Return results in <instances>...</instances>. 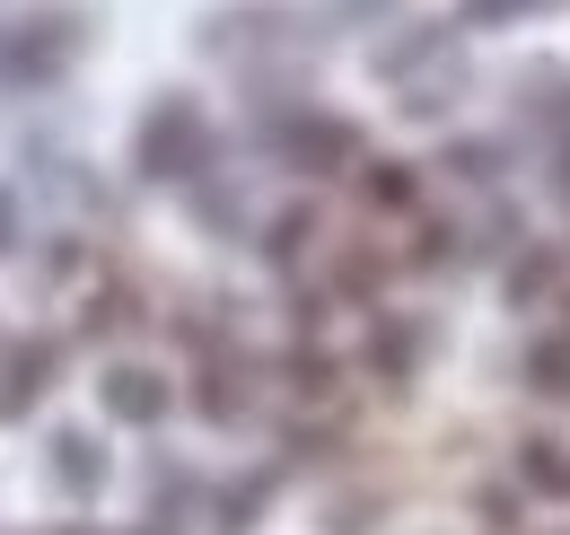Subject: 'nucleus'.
I'll return each mask as SVG.
<instances>
[{
  "mask_svg": "<svg viewBox=\"0 0 570 535\" xmlns=\"http://www.w3.org/2000/svg\"><path fill=\"white\" fill-rule=\"evenodd\" d=\"M97 403H106L124 430H149V421H167L176 387H167L158 369H141V360H124V369H106V378H97Z\"/></svg>",
  "mask_w": 570,
  "mask_h": 535,
  "instance_id": "3",
  "label": "nucleus"
},
{
  "mask_svg": "<svg viewBox=\"0 0 570 535\" xmlns=\"http://www.w3.org/2000/svg\"><path fill=\"white\" fill-rule=\"evenodd\" d=\"M535 0H456V18L465 27H509V18H527Z\"/></svg>",
  "mask_w": 570,
  "mask_h": 535,
  "instance_id": "6",
  "label": "nucleus"
},
{
  "mask_svg": "<svg viewBox=\"0 0 570 535\" xmlns=\"http://www.w3.org/2000/svg\"><path fill=\"white\" fill-rule=\"evenodd\" d=\"M9 237H18V202L0 194V255H9Z\"/></svg>",
  "mask_w": 570,
  "mask_h": 535,
  "instance_id": "9",
  "label": "nucleus"
},
{
  "mask_svg": "<svg viewBox=\"0 0 570 535\" xmlns=\"http://www.w3.org/2000/svg\"><path fill=\"white\" fill-rule=\"evenodd\" d=\"M79 54V18L71 9H36V18H0V88H45L62 79Z\"/></svg>",
  "mask_w": 570,
  "mask_h": 535,
  "instance_id": "1",
  "label": "nucleus"
},
{
  "mask_svg": "<svg viewBox=\"0 0 570 535\" xmlns=\"http://www.w3.org/2000/svg\"><path fill=\"white\" fill-rule=\"evenodd\" d=\"M53 474H62V492L88 500V492L106 483V448H97L88 430H53Z\"/></svg>",
  "mask_w": 570,
  "mask_h": 535,
  "instance_id": "4",
  "label": "nucleus"
},
{
  "mask_svg": "<svg viewBox=\"0 0 570 535\" xmlns=\"http://www.w3.org/2000/svg\"><path fill=\"white\" fill-rule=\"evenodd\" d=\"M527 474H535L544 492H562V483H570V466L553 457V439H535V448H527Z\"/></svg>",
  "mask_w": 570,
  "mask_h": 535,
  "instance_id": "8",
  "label": "nucleus"
},
{
  "mask_svg": "<svg viewBox=\"0 0 570 535\" xmlns=\"http://www.w3.org/2000/svg\"><path fill=\"white\" fill-rule=\"evenodd\" d=\"M360 194L377 202V211H404V202H413V167H404V158H368Z\"/></svg>",
  "mask_w": 570,
  "mask_h": 535,
  "instance_id": "5",
  "label": "nucleus"
},
{
  "mask_svg": "<svg viewBox=\"0 0 570 535\" xmlns=\"http://www.w3.org/2000/svg\"><path fill=\"white\" fill-rule=\"evenodd\" d=\"M132 158H141V176H203V158H212V124H203V106H194V97H158V106L141 115Z\"/></svg>",
  "mask_w": 570,
  "mask_h": 535,
  "instance_id": "2",
  "label": "nucleus"
},
{
  "mask_svg": "<svg viewBox=\"0 0 570 535\" xmlns=\"http://www.w3.org/2000/svg\"><path fill=\"white\" fill-rule=\"evenodd\" d=\"M535 387H544V396H570V342H544V351H535Z\"/></svg>",
  "mask_w": 570,
  "mask_h": 535,
  "instance_id": "7",
  "label": "nucleus"
}]
</instances>
